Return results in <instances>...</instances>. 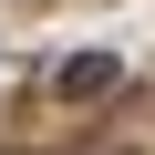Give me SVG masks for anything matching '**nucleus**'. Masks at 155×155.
<instances>
[{
    "mask_svg": "<svg viewBox=\"0 0 155 155\" xmlns=\"http://www.w3.org/2000/svg\"><path fill=\"white\" fill-rule=\"evenodd\" d=\"M114 83H124V62H114V52H72V62H62V104H104Z\"/></svg>",
    "mask_w": 155,
    "mask_h": 155,
    "instance_id": "nucleus-1",
    "label": "nucleus"
}]
</instances>
